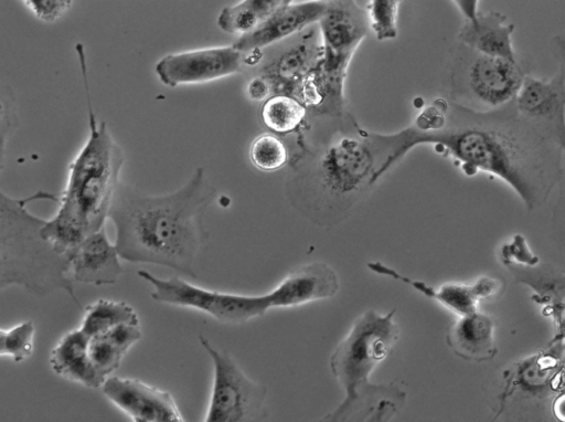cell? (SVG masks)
<instances>
[{"instance_id": "6da1fadb", "label": "cell", "mask_w": 565, "mask_h": 422, "mask_svg": "<svg viewBox=\"0 0 565 422\" xmlns=\"http://www.w3.org/2000/svg\"><path fill=\"white\" fill-rule=\"evenodd\" d=\"M390 170L412 148L431 145L459 161L466 175L484 171L509 184L529 211L541 208L563 175L565 137L505 107L476 112L447 103L445 120L435 130L411 126L382 134Z\"/></svg>"}, {"instance_id": "7a4b0ae2", "label": "cell", "mask_w": 565, "mask_h": 422, "mask_svg": "<svg viewBox=\"0 0 565 422\" xmlns=\"http://www.w3.org/2000/svg\"><path fill=\"white\" fill-rule=\"evenodd\" d=\"M295 139L286 196L311 223L337 226L380 180L383 161L373 131L362 128L348 110L340 115L308 113Z\"/></svg>"}, {"instance_id": "3957f363", "label": "cell", "mask_w": 565, "mask_h": 422, "mask_svg": "<svg viewBox=\"0 0 565 422\" xmlns=\"http://www.w3.org/2000/svg\"><path fill=\"white\" fill-rule=\"evenodd\" d=\"M215 196L203 167L167 194H147L119 182L107 215L115 225L119 257L167 266L195 278L196 259L209 240L203 218Z\"/></svg>"}, {"instance_id": "277c9868", "label": "cell", "mask_w": 565, "mask_h": 422, "mask_svg": "<svg viewBox=\"0 0 565 422\" xmlns=\"http://www.w3.org/2000/svg\"><path fill=\"white\" fill-rule=\"evenodd\" d=\"M75 51L85 89L88 136L68 166L57 211L42 229L43 238L66 259L86 236L104 228L125 161L106 122L98 120L94 112L83 44L77 43Z\"/></svg>"}, {"instance_id": "5b68a950", "label": "cell", "mask_w": 565, "mask_h": 422, "mask_svg": "<svg viewBox=\"0 0 565 422\" xmlns=\"http://www.w3.org/2000/svg\"><path fill=\"white\" fill-rule=\"evenodd\" d=\"M42 199L57 201L49 192L18 199L0 190V293L10 286L41 297L62 291L78 304L67 259L43 238L45 220L26 208L29 202Z\"/></svg>"}, {"instance_id": "8992f818", "label": "cell", "mask_w": 565, "mask_h": 422, "mask_svg": "<svg viewBox=\"0 0 565 422\" xmlns=\"http://www.w3.org/2000/svg\"><path fill=\"white\" fill-rule=\"evenodd\" d=\"M525 72L521 63L458 45L449 70L450 102L476 112L512 104Z\"/></svg>"}, {"instance_id": "52a82bcc", "label": "cell", "mask_w": 565, "mask_h": 422, "mask_svg": "<svg viewBox=\"0 0 565 422\" xmlns=\"http://www.w3.org/2000/svg\"><path fill=\"white\" fill-rule=\"evenodd\" d=\"M394 313L395 309L385 315L366 310L333 349L330 369L345 398H355L362 388L370 386V374L391 352L398 338Z\"/></svg>"}, {"instance_id": "ba28073f", "label": "cell", "mask_w": 565, "mask_h": 422, "mask_svg": "<svg viewBox=\"0 0 565 422\" xmlns=\"http://www.w3.org/2000/svg\"><path fill=\"white\" fill-rule=\"evenodd\" d=\"M212 363V386L203 422H266L267 387L249 378L225 349L198 337Z\"/></svg>"}, {"instance_id": "9c48e42d", "label": "cell", "mask_w": 565, "mask_h": 422, "mask_svg": "<svg viewBox=\"0 0 565 422\" xmlns=\"http://www.w3.org/2000/svg\"><path fill=\"white\" fill-rule=\"evenodd\" d=\"M138 276L151 286L153 300L201 312L222 324L239 325L271 309L266 293L246 295L210 289L179 276L161 278L146 270H139Z\"/></svg>"}, {"instance_id": "30bf717a", "label": "cell", "mask_w": 565, "mask_h": 422, "mask_svg": "<svg viewBox=\"0 0 565 422\" xmlns=\"http://www.w3.org/2000/svg\"><path fill=\"white\" fill-rule=\"evenodd\" d=\"M321 55L316 71L332 81H345L351 59L369 32L365 9L353 0L327 1L318 22Z\"/></svg>"}, {"instance_id": "8fae6325", "label": "cell", "mask_w": 565, "mask_h": 422, "mask_svg": "<svg viewBox=\"0 0 565 422\" xmlns=\"http://www.w3.org/2000/svg\"><path fill=\"white\" fill-rule=\"evenodd\" d=\"M244 55L233 44L168 54L154 65L161 83L175 87L220 80L241 71Z\"/></svg>"}, {"instance_id": "7c38bea8", "label": "cell", "mask_w": 565, "mask_h": 422, "mask_svg": "<svg viewBox=\"0 0 565 422\" xmlns=\"http://www.w3.org/2000/svg\"><path fill=\"white\" fill-rule=\"evenodd\" d=\"M100 389L132 422H185L170 392L140 379L110 376Z\"/></svg>"}, {"instance_id": "4fadbf2b", "label": "cell", "mask_w": 565, "mask_h": 422, "mask_svg": "<svg viewBox=\"0 0 565 422\" xmlns=\"http://www.w3.org/2000/svg\"><path fill=\"white\" fill-rule=\"evenodd\" d=\"M558 72L551 78L525 75L515 96L520 115L565 137V62L558 56Z\"/></svg>"}, {"instance_id": "5bb4252c", "label": "cell", "mask_w": 565, "mask_h": 422, "mask_svg": "<svg viewBox=\"0 0 565 422\" xmlns=\"http://www.w3.org/2000/svg\"><path fill=\"white\" fill-rule=\"evenodd\" d=\"M337 273L323 262L301 264L267 292L270 308H294L332 298L339 291Z\"/></svg>"}, {"instance_id": "9a60e30c", "label": "cell", "mask_w": 565, "mask_h": 422, "mask_svg": "<svg viewBox=\"0 0 565 422\" xmlns=\"http://www.w3.org/2000/svg\"><path fill=\"white\" fill-rule=\"evenodd\" d=\"M326 8L327 1H288L255 31L238 38L233 46L243 55L255 53L318 23Z\"/></svg>"}, {"instance_id": "2e32d148", "label": "cell", "mask_w": 565, "mask_h": 422, "mask_svg": "<svg viewBox=\"0 0 565 422\" xmlns=\"http://www.w3.org/2000/svg\"><path fill=\"white\" fill-rule=\"evenodd\" d=\"M68 334L103 383L142 337L140 324H121L92 335L75 328Z\"/></svg>"}, {"instance_id": "e0dca14e", "label": "cell", "mask_w": 565, "mask_h": 422, "mask_svg": "<svg viewBox=\"0 0 565 422\" xmlns=\"http://www.w3.org/2000/svg\"><path fill=\"white\" fill-rule=\"evenodd\" d=\"M120 260L104 226L86 236L67 256L68 274L83 284L113 285L122 273Z\"/></svg>"}, {"instance_id": "ac0fdd59", "label": "cell", "mask_w": 565, "mask_h": 422, "mask_svg": "<svg viewBox=\"0 0 565 422\" xmlns=\"http://www.w3.org/2000/svg\"><path fill=\"white\" fill-rule=\"evenodd\" d=\"M367 267L379 275L387 276L412 286L415 291L439 302L459 316L478 312V303L494 295L500 288L499 281L487 276L479 278L472 284L446 283L438 288H434L424 282L404 276L381 262H370Z\"/></svg>"}, {"instance_id": "d6986e66", "label": "cell", "mask_w": 565, "mask_h": 422, "mask_svg": "<svg viewBox=\"0 0 565 422\" xmlns=\"http://www.w3.org/2000/svg\"><path fill=\"white\" fill-rule=\"evenodd\" d=\"M513 31L514 24L508 21L507 15L497 11H478L472 18L465 19L458 32V41L484 55L515 60Z\"/></svg>"}, {"instance_id": "ffe728a7", "label": "cell", "mask_w": 565, "mask_h": 422, "mask_svg": "<svg viewBox=\"0 0 565 422\" xmlns=\"http://www.w3.org/2000/svg\"><path fill=\"white\" fill-rule=\"evenodd\" d=\"M446 342L456 356L467 361H490L498 352L494 323L480 312L460 316L448 328Z\"/></svg>"}, {"instance_id": "44dd1931", "label": "cell", "mask_w": 565, "mask_h": 422, "mask_svg": "<svg viewBox=\"0 0 565 422\" xmlns=\"http://www.w3.org/2000/svg\"><path fill=\"white\" fill-rule=\"evenodd\" d=\"M289 0H243L225 7L218 13L216 23L230 34L245 36L255 31L273 13Z\"/></svg>"}, {"instance_id": "7402d4cb", "label": "cell", "mask_w": 565, "mask_h": 422, "mask_svg": "<svg viewBox=\"0 0 565 422\" xmlns=\"http://www.w3.org/2000/svg\"><path fill=\"white\" fill-rule=\"evenodd\" d=\"M307 116L308 110L301 102L282 94L268 97L260 108L263 124L277 135L296 134Z\"/></svg>"}, {"instance_id": "603a6c76", "label": "cell", "mask_w": 565, "mask_h": 422, "mask_svg": "<svg viewBox=\"0 0 565 422\" xmlns=\"http://www.w3.org/2000/svg\"><path fill=\"white\" fill-rule=\"evenodd\" d=\"M290 158L285 141L276 135L263 134L249 147L252 163L262 171H276L285 167Z\"/></svg>"}, {"instance_id": "cb8c5ba5", "label": "cell", "mask_w": 565, "mask_h": 422, "mask_svg": "<svg viewBox=\"0 0 565 422\" xmlns=\"http://www.w3.org/2000/svg\"><path fill=\"white\" fill-rule=\"evenodd\" d=\"M401 1L370 0L365 3L369 30L379 41L395 39L398 34L397 15Z\"/></svg>"}, {"instance_id": "d4e9b609", "label": "cell", "mask_w": 565, "mask_h": 422, "mask_svg": "<svg viewBox=\"0 0 565 422\" xmlns=\"http://www.w3.org/2000/svg\"><path fill=\"white\" fill-rule=\"evenodd\" d=\"M35 327L24 320L11 328H0V356L10 357L15 362L28 359L34 350Z\"/></svg>"}, {"instance_id": "484cf974", "label": "cell", "mask_w": 565, "mask_h": 422, "mask_svg": "<svg viewBox=\"0 0 565 422\" xmlns=\"http://www.w3.org/2000/svg\"><path fill=\"white\" fill-rule=\"evenodd\" d=\"M398 407V403L396 404L383 398L380 407H376L374 412V408H370L361 419V422H388ZM318 422H358V397L344 399L333 412L327 414Z\"/></svg>"}, {"instance_id": "4316f807", "label": "cell", "mask_w": 565, "mask_h": 422, "mask_svg": "<svg viewBox=\"0 0 565 422\" xmlns=\"http://www.w3.org/2000/svg\"><path fill=\"white\" fill-rule=\"evenodd\" d=\"M19 126V112L13 89L0 82V136L8 138Z\"/></svg>"}, {"instance_id": "83f0119b", "label": "cell", "mask_w": 565, "mask_h": 422, "mask_svg": "<svg viewBox=\"0 0 565 422\" xmlns=\"http://www.w3.org/2000/svg\"><path fill=\"white\" fill-rule=\"evenodd\" d=\"M36 18L44 22H54L60 19L73 4L65 0H31L22 2Z\"/></svg>"}, {"instance_id": "f1b7e54d", "label": "cell", "mask_w": 565, "mask_h": 422, "mask_svg": "<svg viewBox=\"0 0 565 422\" xmlns=\"http://www.w3.org/2000/svg\"><path fill=\"white\" fill-rule=\"evenodd\" d=\"M271 87L265 77L258 76L249 81L247 85V95L253 101H264L269 97Z\"/></svg>"}, {"instance_id": "f546056e", "label": "cell", "mask_w": 565, "mask_h": 422, "mask_svg": "<svg viewBox=\"0 0 565 422\" xmlns=\"http://www.w3.org/2000/svg\"><path fill=\"white\" fill-rule=\"evenodd\" d=\"M6 141L7 139L0 136V171L3 167L4 162V148H6Z\"/></svg>"}]
</instances>
